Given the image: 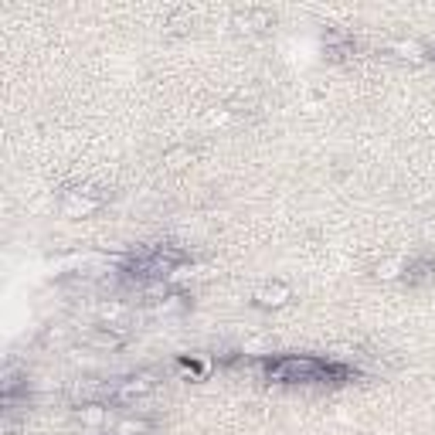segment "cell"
Segmentation results:
<instances>
[{
    "mask_svg": "<svg viewBox=\"0 0 435 435\" xmlns=\"http://www.w3.org/2000/svg\"><path fill=\"white\" fill-rule=\"evenodd\" d=\"M89 344L92 347H119L122 337H116V333H95V337H89Z\"/></svg>",
    "mask_w": 435,
    "mask_h": 435,
    "instance_id": "cell-2",
    "label": "cell"
},
{
    "mask_svg": "<svg viewBox=\"0 0 435 435\" xmlns=\"http://www.w3.org/2000/svg\"><path fill=\"white\" fill-rule=\"evenodd\" d=\"M286 296H289V289H286L282 282L266 286V289H259V293H255V299H259L262 306H282V303H286Z\"/></svg>",
    "mask_w": 435,
    "mask_h": 435,
    "instance_id": "cell-1",
    "label": "cell"
}]
</instances>
